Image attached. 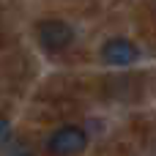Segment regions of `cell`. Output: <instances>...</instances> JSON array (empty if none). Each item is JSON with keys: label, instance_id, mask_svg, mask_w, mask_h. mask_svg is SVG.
<instances>
[{"label": "cell", "instance_id": "6da1fadb", "mask_svg": "<svg viewBox=\"0 0 156 156\" xmlns=\"http://www.w3.org/2000/svg\"><path fill=\"white\" fill-rule=\"evenodd\" d=\"M85 143H88V134L80 126H60L49 134L47 151L52 156H74L85 148Z\"/></svg>", "mask_w": 156, "mask_h": 156}, {"label": "cell", "instance_id": "7a4b0ae2", "mask_svg": "<svg viewBox=\"0 0 156 156\" xmlns=\"http://www.w3.org/2000/svg\"><path fill=\"white\" fill-rule=\"evenodd\" d=\"M36 30H38V41H41L44 49H49V52L66 49V47L71 44V38H74L71 27H69L66 22H60V19H41Z\"/></svg>", "mask_w": 156, "mask_h": 156}, {"label": "cell", "instance_id": "3957f363", "mask_svg": "<svg viewBox=\"0 0 156 156\" xmlns=\"http://www.w3.org/2000/svg\"><path fill=\"white\" fill-rule=\"evenodd\" d=\"M137 47L129 41V38H110L104 47H101V58H104V63H110V66H129V63H134L137 60Z\"/></svg>", "mask_w": 156, "mask_h": 156}, {"label": "cell", "instance_id": "277c9868", "mask_svg": "<svg viewBox=\"0 0 156 156\" xmlns=\"http://www.w3.org/2000/svg\"><path fill=\"white\" fill-rule=\"evenodd\" d=\"M8 132H11V126H8V121L0 115V143H5V140H8Z\"/></svg>", "mask_w": 156, "mask_h": 156}, {"label": "cell", "instance_id": "5b68a950", "mask_svg": "<svg viewBox=\"0 0 156 156\" xmlns=\"http://www.w3.org/2000/svg\"><path fill=\"white\" fill-rule=\"evenodd\" d=\"M22 156H27V154H22Z\"/></svg>", "mask_w": 156, "mask_h": 156}]
</instances>
